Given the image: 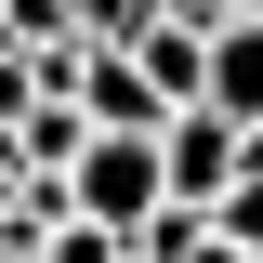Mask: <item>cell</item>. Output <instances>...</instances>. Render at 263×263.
Returning <instances> with one entry per match:
<instances>
[{
    "label": "cell",
    "mask_w": 263,
    "mask_h": 263,
    "mask_svg": "<svg viewBox=\"0 0 263 263\" xmlns=\"http://www.w3.org/2000/svg\"><path fill=\"white\" fill-rule=\"evenodd\" d=\"M66 197H79L92 224L145 237V224L171 211V158H158V132H92V145H79V171H66Z\"/></svg>",
    "instance_id": "1"
},
{
    "label": "cell",
    "mask_w": 263,
    "mask_h": 263,
    "mask_svg": "<svg viewBox=\"0 0 263 263\" xmlns=\"http://www.w3.org/2000/svg\"><path fill=\"white\" fill-rule=\"evenodd\" d=\"M79 119H92V132H158V119H171V92L119 53V40H92V66H79Z\"/></svg>",
    "instance_id": "3"
},
{
    "label": "cell",
    "mask_w": 263,
    "mask_h": 263,
    "mask_svg": "<svg viewBox=\"0 0 263 263\" xmlns=\"http://www.w3.org/2000/svg\"><path fill=\"white\" fill-rule=\"evenodd\" d=\"M171 27H237V0H158Z\"/></svg>",
    "instance_id": "8"
},
{
    "label": "cell",
    "mask_w": 263,
    "mask_h": 263,
    "mask_svg": "<svg viewBox=\"0 0 263 263\" xmlns=\"http://www.w3.org/2000/svg\"><path fill=\"white\" fill-rule=\"evenodd\" d=\"M158 158H171V197L211 211V197L237 184V119H224V105H171V119H158Z\"/></svg>",
    "instance_id": "2"
},
{
    "label": "cell",
    "mask_w": 263,
    "mask_h": 263,
    "mask_svg": "<svg viewBox=\"0 0 263 263\" xmlns=\"http://www.w3.org/2000/svg\"><path fill=\"white\" fill-rule=\"evenodd\" d=\"M211 105H224L237 132H263V13L211 27Z\"/></svg>",
    "instance_id": "5"
},
{
    "label": "cell",
    "mask_w": 263,
    "mask_h": 263,
    "mask_svg": "<svg viewBox=\"0 0 263 263\" xmlns=\"http://www.w3.org/2000/svg\"><path fill=\"white\" fill-rule=\"evenodd\" d=\"M79 145H92V119H79V92H40L0 119V158L13 171H79Z\"/></svg>",
    "instance_id": "4"
},
{
    "label": "cell",
    "mask_w": 263,
    "mask_h": 263,
    "mask_svg": "<svg viewBox=\"0 0 263 263\" xmlns=\"http://www.w3.org/2000/svg\"><path fill=\"white\" fill-rule=\"evenodd\" d=\"M132 66H145L171 105H211V27H171V13H158V27L132 40Z\"/></svg>",
    "instance_id": "6"
},
{
    "label": "cell",
    "mask_w": 263,
    "mask_h": 263,
    "mask_svg": "<svg viewBox=\"0 0 263 263\" xmlns=\"http://www.w3.org/2000/svg\"><path fill=\"white\" fill-rule=\"evenodd\" d=\"M237 13H263V0H237Z\"/></svg>",
    "instance_id": "11"
},
{
    "label": "cell",
    "mask_w": 263,
    "mask_h": 263,
    "mask_svg": "<svg viewBox=\"0 0 263 263\" xmlns=\"http://www.w3.org/2000/svg\"><path fill=\"white\" fill-rule=\"evenodd\" d=\"M132 263H145V250H132Z\"/></svg>",
    "instance_id": "12"
},
{
    "label": "cell",
    "mask_w": 263,
    "mask_h": 263,
    "mask_svg": "<svg viewBox=\"0 0 263 263\" xmlns=\"http://www.w3.org/2000/svg\"><path fill=\"white\" fill-rule=\"evenodd\" d=\"M13 211H27V171H13V158H0V237H13Z\"/></svg>",
    "instance_id": "9"
},
{
    "label": "cell",
    "mask_w": 263,
    "mask_h": 263,
    "mask_svg": "<svg viewBox=\"0 0 263 263\" xmlns=\"http://www.w3.org/2000/svg\"><path fill=\"white\" fill-rule=\"evenodd\" d=\"M79 27H92V40H119V53H132V40L158 27V0H79Z\"/></svg>",
    "instance_id": "7"
},
{
    "label": "cell",
    "mask_w": 263,
    "mask_h": 263,
    "mask_svg": "<svg viewBox=\"0 0 263 263\" xmlns=\"http://www.w3.org/2000/svg\"><path fill=\"white\" fill-rule=\"evenodd\" d=\"M0 263H27V250H13V237H0Z\"/></svg>",
    "instance_id": "10"
}]
</instances>
